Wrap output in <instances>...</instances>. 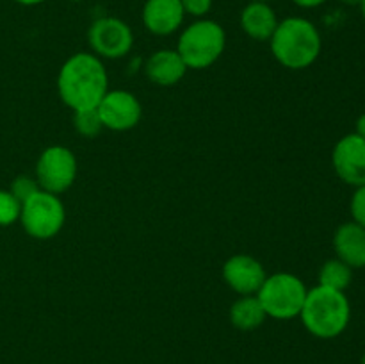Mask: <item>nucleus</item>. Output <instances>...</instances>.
<instances>
[{
  "mask_svg": "<svg viewBox=\"0 0 365 364\" xmlns=\"http://www.w3.org/2000/svg\"><path fill=\"white\" fill-rule=\"evenodd\" d=\"M68 2H82V0H68Z\"/></svg>",
  "mask_w": 365,
  "mask_h": 364,
  "instance_id": "29",
  "label": "nucleus"
},
{
  "mask_svg": "<svg viewBox=\"0 0 365 364\" xmlns=\"http://www.w3.org/2000/svg\"><path fill=\"white\" fill-rule=\"evenodd\" d=\"M360 11H362V16L365 20V0H362V4H360Z\"/></svg>",
  "mask_w": 365,
  "mask_h": 364,
  "instance_id": "27",
  "label": "nucleus"
},
{
  "mask_svg": "<svg viewBox=\"0 0 365 364\" xmlns=\"http://www.w3.org/2000/svg\"><path fill=\"white\" fill-rule=\"evenodd\" d=\"M180 2L184 7V13L196 18L205 16L212 7V0H180Z\"/></svg>",
  "mask_w": 365,
  "mask_h": 364,
  "instance_id": "22",
  "label": "nucleus"
},
{
  "mask_svg": "<svg viewBox=\"0 0 365 364\" xmlns=\"http://www.w3.org/2000/svg\"><path fill=\"white\" fill-rule=\"evenodd\" d=\"M225 282L239 295H253L259 293L266 280V270L262 264L253 257L237 253L232 256L223 266Z\"/></svg>",
  "mask_w": 365,
  "mask_h": 364,
  "instance_id": "11",
  "label": "nucleus"
},
{
  "mask_svg": "<svg viewBox=\"0 0 365 364\" xmlns=\"http://www.w3.org/2000/svg\"><path fill=\"white\" fill-rule=\"evenodd\" d=\"M39 189L41 188H39L38 181H36V178H31V177H25V175L14 178L13 186H11V193H13V196L20 203H24L25 200H29L32 195H36Z\"/></svg>",
  "mask_w": 365,
  "mask_h": 364,
  "instance_id": "20",
  "label": "nucleus"
},
{
  "mask_svg": "<svg viewBox=\"0 0 365 364\" xmlns=\"http://www.w3.org/2000/svg\"><path fill=\"white\" fill-rule=\"evenodd\" d=\"M266 316L277 320H291L299 316L307 298V288L296 275L274 273L266 277L262 288L257 293Z\"/></svg>",
  "mask_w": 365,
  "mask_h": 364,
  "instance_id": "5",
  "label": "nucleus"
},
{
  "mask_svg": "<svg viewBox=\"0 0 365 364\" xmlns=\"http://www.w3.org/2000/svg\"><path fill=\"white\" fill-rule=\"evenodd\" d=\"M241 27L257 41H267L278 27V18L267 2H250L241 13Z\"/></svg>",
  "mask_w": 365,
  "mask_h": 364,
  "instance_id": "15",
  "label": "nucleus"
},
{
  "mask_svg": "<svg viewBox=\"0 0 365 364\" xmlns=\"http://www.w3.org/2000/svg\"><path fill=\"white\" fill-rule=\"evenodd\" d=\"M269 41L274 59L289 70L309 68L321 54V34L307 18L291 16L278 21Z\"/></svg>",
  "mask_w": 365,
  "mask_h": 364,
  "instance_id": "2",
  "label": "nucleus"
},
{
  "mask_svg": "<svg viewBox=\"0 0 365 364\" xmlns=\"http://www.w3.org/2000/svg\"><path fill=\"white\" fill-rule=\"evenodd\" d=\"M66 213L53 193L39 189L36 195L21 203L20 221L25 232L36 239H50L63 228Z\"/></svg>",
  "mask_w": 365,
  "mask_h": 364,
  "instance_id": "6",
  "label": "nucleus"
},
{
  "mask_svg": "<svg viewBox=\"0 0 365 364\" xmlns=\"http://www.w3.org/2000/svg\"><path fill=\"white\" fill-rule=\"evenodd\" d=\"M250 2H267V4H269L271 0H250Z\"/></svg>",
  "mask_w": 365,
  "mask_h": 364,
  "instance_id": "28",
  "label": "nucleus"
},
{
  "mask_svg": "<svg viewBox=\"0 0 365 364\" xmlns=\"http://www.w3.org/2000/svg\"><path fill=\"white\" fill-rule=\"evenodd\" d=\"M36 175H38L36 181L43 191L53 193V195L63 193L71 188L77 177V159L66 146H48L39 156Z\"/></svg>",
  "mask_w": 365,
  "mask_h": 364,
  "instance_id": "7",
  "label": "nucleus"
},
{
  "mask_svg": "<svg viewBox=\"0 0 365 364\" xmlns=\"http://www.w3.org/2000/svg\"><path fill=\"white\" fill-rule=\"evenodd\" d=\"M299 316L310 334L321 339H334L348 327L351 307L344 291L317 285L307 291Z\"/></svg>",
  "mask_w": 365,
  "mask_h": 364,
  "instance_id": "3",
  "label": "nucleus"
},
{
  "mask_svg": "<svg viewBox=\"0 0 365 364\" xmlns=\"http://www.w3.org/2000/svg\"><path fill=\"white\" fill-rule=\"evenodd\" d=\"M353 280V268L342 263L341 259H330L321 266L319 285L344 291Z\"/></svg>",
  "mask_w": 365,
  "mask_h": 364,
  "instance_id": "17",
  "label": "nucleus"
},
{
  "mask_svg": "<svg viewBox=\"0 0 365 364\" xmlns=\"http://www.w3.org/2000/svg\"><path fill=\"white\" fill-rule=\"evenodd\" d=\"M96 111L103 127L110 131H130L141 120V103L130 91L123 89L107 91Z\"/></svg>",
  "mask_w": 365,
  "mask_h": 364,
  "instance_id": "9",
  "label": "nucleus"
},
{
  "mask_svg": "<svg viewBox=\"0 0 365 364\" xmlns=\"http://www.w3.org/2000/svg\"><path fill=\"white\" fill-rule=\"evenodd\" d=\"M59 96L73 111L95 109L107 93V71L98 56L78 52L61 66Z\"/></svg>",
  "mask_w": 365,
  "mask_h": 364,
  "instance_id": "1",
  "label": "nucleus"
},
{
  "mask_svg": "<svg viewBox=\"0 0 365 364\" xmlns=\"http://www.w3.org/2000/svg\"><path fill=\"white\" fill-rule=\"evenodd\" d=\"M227 43L223 27L212 20H198L189 25L178 39L177 52L184 59L185 66L203 70L221 57Z\"/></svg>",
  "mask_w": 365,
  "mask_h": 364,
  "instance_id": "4",
  "label": "nucleus"
},
{
  "mask_svg": "<svg viewBox=\"0 0 365 364\" xmlns=\"http://www.w3.org/2000/svg\"><path fill=\"white\" fill-rule=\"evenodd\" d=\"M356 134L362 136L365 139V113L359 118V121H356Z\"/></svg>",
  "mask_w": 365,
  "mask_h": 364,
  "instance_id": "24",
  "label": "nucleus"
},
{
  "mask_svg": "<svg viewBox=\"0 0 365 364\" xmlns=\"http://www.w3.org/2000/svg\"><path fill=\"white\" fill-rule=\"evenodd\" d=\"M351 216L353 221L362 225L365 228V186L356 188L355 195L351 198Z\"/></svg>",
  "mask_w": 365,
  "mask_h": 364,
  "instance_id": "21",
  "label": "nucleus"
},
{
  "mask_svg": "<svg viewBox=\"0 0 365 364\" xmlns=\"http://www.w3.org/2000/svg\"><path fill=\"white\" fill-rule=\"evenodd\" d=\"M73 123L78 134L86 136V138H93V136H96L103 128L102 120H100V114L98 111H96V107L95 109L75 111Z\"/></svg>",
  "mask_w": 365,
  "mask_h": 364,
  "instance_id": "18",
  "label": "nucleus"
},
{
  "mask_svg": "<svg viewBox=\"0 0 365 364\" xmlns=\"http://www.w3.org/2000/svg\"><path fill=\"white\" fill-rule=\"evenodd\" d=\"M20 213L21 203L14 198L13 193L0 189V227H7L20 220Z\"/></svg>",
  "mask_w": 365,
  "mask_h": 364,
  "instance_id": "19",
  "label": "nucleus"
},
{
  "mask_svg": "<svg viewBox=\"0 0 365 364\" xmlns=\"http://www.w3.org/2000/svg\"><path fill=\"white\" fill-rule=\"evenodd\" d=\"M362 364H365V353H364V357H362Z\"/></svg>",
  "mask_w": 365,
  "mask_h": 364,
  "instance_id": "30",
  "label": "nucleus"
},
{
  "mask_svg": "<svg viewBox=\"0 0 365 364\" xmlns=\"http://www.w3.org/2000/svg\"><path fill=\"white\" fill-rule=\"evenodd\" d=\"M184 16L180 0H146L143 7V24L157 36L173 34L180 29Z\"/></svg>",
  "mask_w": 365,
  "mask_h": 364,
  "instance_id": "12",
  "label": "nucleus"
},
{
  "mask_svg": "<svg viewBox=\"0 0 365 364\" xmlns=\"http://www.w3.org/2000/svg\"><path fill=\"white\" fill-rule=\"evenodd\" d=\"M341 2L346 4V6H360L362 0H341Z\"/></svg>",
  "mask_w": 365,
  "mask_h": 364,
  "instance_id": "26",
  "label": "nucleus"
},
{
  "mask_svg": "<svg viewBox=\"0 0 365 364\" xmlns=\"http://www.w3.org/2000/svg\"><path fill=\"white\" fill-rule=\"evenodd\" d=\"M292 2H294L296 6L307 7V9H310V7H319L321 4H324L327 0H292Z\"/></svg>",
  "mask_w": 365,
  "mask_h": 364,
  "instance_id": "23",
  "label": "nucleus"
},
{
  "mask_svg": "<svg viewBox=\"0 0 365 364\" xmlns=\"http://www.w3.org/2000/svg\"><path fill=\"white\" fill-rule=\"evenodd\" d=\"M335 173L346 184L365 186V139L362 136L348 134L339 139L331 153Z\"/></svg>",
  "mask_w": 365,
  "mask_h": 364,
  "instance_id": "10",
  "label": "nucleus"
},
{
  "mask_svg": "<svg viewBox=\"0 0 365 364\" xmlns=\"http://www.w3.org/2000/svg\"><path fill=\"white\" fill-rule=\"evenodd\" d=\"M146 77L159 86H173L187 71L184 59L177 50H159L146 61Z\"/></svg>",
  "mask_w": 365,
  "mask_h": 364,
  "instance_id": "14",
  "label": "nucleus"
},
{
  "mask_svg": "<svg viewBox=\"0 0 365 364\" xmlns=\"http://www.w3.org/2000/svg\"><path fill=\"white\" fill-rule=\"evenodd\" d=\"M16 4H21V6H38V4L45 2V0H14Z\"/></svg>",
  "mask_w": 365,
  "mask_h": 364,
  "instance_id": "25",
  "label": "nucleus"
},
{
  "mask_svg": "<svg viewBox=\"0 0 365 364\" xmlns=\"http://www.w3.org/2000/svg\"><path fill=\"white\" fill-rule=\"evenodd\" d=\"M88 41L93 52L106 59H120L130 52L134 34L123 20L114 16L98 18L88 31Z\"/></svg>",
  "mask_w": 365,
  "mask_h": 364,
  "instance_id": "8",
  "label": "nucleus"
},
{
  "mask_svg": "<svg viewBox=\"0 0 365 364\" xmlns=\"http://www.w3.org/2000/svg\"><path fill=\"white\" fill-rule=\"evenodd\" d=\"M232 325L239 330H253L266 320V310L257 296L246 295L239 298L230 309Z\"/></svg>",
  "mask_w": 365,
  "mask_h": 364,
  "instance_id": "16",
  "label": "nucleus"
},
{
  "mask_svg": "<svg viewBox=\"0 0 365 364\" xmlns=\"http://www.w3.org/2000/svg\"><path fill=\"white\" fill-rule=\"evenodd\" d=\"M334 248L337 259L351 268L365 266V228L355 221L342 223L335 231Z\"/></svg>",
  "mask_w": 365,
  "mask_h": 364,
  "instance_id": "13",
  "label": "nucleus"
}]
</instances>
